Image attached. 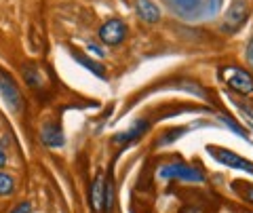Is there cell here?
<instances>
[{
  "instance_id": "cell-2",
  "label": "cell",
  "mask_w": 253,
  "mask_h": 213,
  "mask_svg": "<svg viewBox=\"0 0 253 213\" xmlns=\"http://www.w3.org/2000/svg\"><path fill=\"white\" fill-rule=\"evenodd\" d=\"M158 177L163 179H186V181H205V173L199 167L186 163H171L158 169Z\"/></svg>"
},
{
  "instance_id": "cell-16",
  "label": "cell",
  "mask_w": 253,
  "mask_h": 213,
  "mask_svg": "<svg viewBox=\"0 0 253 213\" xmlns=\"http://www.w3.org/2000/svg\"><path fill=\"white\" fill-rule=\"evenodd\" d=\"M221 121H224V123H226V125H228V127H230V129H232L234 133H239V135H243V137H245V135H247V131H245V129L241 127V125H236V123L232 121V118H230V116H221Z\"/></svg>"
},
{
  "instance_id": "cell-1",
  "label": "cell",
  "mask_w": 253,
  "mask_h": 213,
  "mask_svg": "<svg viewBox=\"0 0 253 213\" xmlns=\"http://www.w3.org/2000/svg\"><path fill=\"white\" fill-rule=\"evenodd\" d=\"M219 78L232 91L241 93V95L253 93V74L249 70H243L239 66H224V68H219Z\"/></svg>"
},
{
  "instance_id": "cell-3",
  "label": "cell",
  "mask_w": 253,
  "mask_h": 213,
  "mask_svg": "<svg viewBox=\"0 0 253 213\" xmlns=\"http://www.w3.org/2000/svg\"><path fill=\"white\" fill-rule=\"evenodd\" d=\"M247 17H249V2L247 0H234L226 13L224 23H221V32H226V34L239 32V30L245 26Z\"/></svg>"
},
{
  "instance_id": "cell-22",
  "label": "cell",
  "mask_w": 253,
  "mask_h": 213,
  "mask_svg": "<svg viewBox=\"0 0 253 213\" xmlns=\"http://www.w3.org/2000/svg\"><path fill=\"white\" fill-rule=\"evenodd\" d=\"M184 213H203V211H201L199 207H186V209H184Z\"/></svg>"
},
{
  "instance_id": "cell-14",
  "label": "cell",
  "mask_w": 253,
  "mask_h": 213,
  "mask_svg": "<svg viewBox=\"0 0 253 213\" xmlns=\"http://www.w3.org/2000/svg\"><path fill=\"white\" fill-rule=\"evenodd\" d=\"M13 190H15V181H13V177H9L6 173H0V196L13 194Z\"/></svg>"
},
{
  "instance_id": "cell-15",
  "label": "cell",
  "mask_w": 253,
  "mask_h": 213,
  "mask_svg": "<svg viewBox=\"0 0 253 213\" xmlns=\"http://www.w3.org/2000/svg\"><path fill=\"white\" fill-rule=\"evenodd\" d=\"M221 4H224V0H207V2H205V6H203V13L209 15V17H213V15L219 13Z\"/></svg>"
},
{
  "instance_id": "cell-8",
  "label": "cell",
  "mask_w": 253,
  "mask_h": 213,
  "mask_svg": "<svg viewBox=\"0 0 253 213\" xmlns=\"http://www.w3.org/2000/svg\"><path fill=\"white\" fill-rule=\"evenodd\" d=\"M135 11L139 15V19L146 21V23L161 21V9H158L152 0H137V2H135Z\"/></svg>"
},
{
  "instance_id": "cell-11",
  "label": "cell",
  "mask_w": 253,
  "mask_h": 213,
  "mask_svg": "<svg viewBox=\"0 0 253 213\" xmlns=\"http://www.w3.org/2000/svg\"><path fill=\"white\" fill-rule=\"evenodd\" d=\"M146 127H148L146 123H139V125H135V127H133L131 131L118 133V135H114V144H129V141L137 139V137H139V133H144V131H146Z\"/></svg>"
},
{
  "instance_id": "cell-9",
  "label": "cell",
  "mask_w": 253,
  "mask_h": 213,
  "mask_svg": "<svg viewBox=\"0 0 253 213\" xmlns=\"http://www.w3.org/2000/svg\"><path fill=\"white\" fill-rule=\"evenodd\" d=\"M41 141L49 148H61L63 146V133L59 127H55V125H46V127H42V131H41Z\"/></svg>"
},
{
  "instance_id": "cell-6",
  "label": "cell",
  "mask_w": 253,
  "mask_h": 213,
  "mask_svg": "<svg viewBox=\"0 0 253 213\" xmlns=\"http://www.w3.org/2000/svg\"><path fill=\"white\" fill-rule=\"evenodd\" d=\"M0 95H2L6 106H9L13 112H17V110L21 108V93L17 89V85H15L11 78L2 76V74H0Z\"/></svg>"
},
{
  "instance_id": "cell-13",
  "label": "cell",
  "mask_w": 253,
  "mask_h": 213,
  "mask_svg": "<svg viewBox=\"0 0 253 213\" xmlns=\"http://www.w3.org/2000/svg\"><path fill=\"white\" fill-rule=\"evenodd\" d=\"M74 59L78 61V64H83L86 70H91L93 74H97L99 78H104V76H106V70H104V66H101V64H97V61H93V59H86L84 55H76V53H74Z\"/></svg>"
},
{
  "instance_id": "cell-7",
  "label": "cell",
  "mask_w": 253,
  "mask_h": 213,
  "mask_svg": "<svg viewBox=\"0 0 253 213\" xmlns=\"http://www.w3.org/2000/svg\"><path fill=\"white\" fill-rule=\"evenodd\" d=\"M167 4L184 19L199 17L203 13V0H167Z\"/></svg>"
},
{
  "instance_id": "cell-5",
  "label": "cell",
  "mask_w": 253,
  "mask_h": 213,
  "mask_svg": "<svg viewBox=\"0 0 253 213\" xmlns=\"http://www.w3.org/2000/svg\"><path fill=\"white\" fill-rule=\"evenodd\" d=\"M126 32H129V30H126V23L125 21H121V19H110V21H106L104 26L99 28V38L106 44L114 46V44H121L125 41Z\"/></svg>"
},
{
  "instance_id": "cell-4",
  "label": "cell",
  "mask_w": 253,
  "mask_h": 213,
  "mask_svg": "<svg viewBox=\"0 0 253 213\" xmlns=\"http://www.w3.org/2000/svg\"><path fill=\"white\" fill-rule=\"evenodd\" d=\"M209 154L213 156L215 161H219L221 165H226L228 169H239V171H247V173H253V163L243 159L232 150H226V148H219V146H209Z\"/></svg>"
},
{
  "instance_id": "cell-10",
  "label": "cell",
  "mask_w": 253,
  "mask_h": 213,
  "mask_svg": "<svg viewBox=\"0 0 253 213\" xmlns=\"http://www.w3.org/2000/svg\"><path fill=\"white\" fill-rule=\"evenodd\" d=\"M104 194H106V181L101 175L95 177L93 181V188H91V203H93V209H101L104 207Z\"/></svg>"
},
{
  "instance_id": "cell-12",
  "label": "cell",
  "mask_w": 253,
  "mask_h": 213,
  "mask_svg": "<svg viewBox=\"0 0 253 213\" xmlns=\"http://www.w3.org/2000/svg\"><path fill=\"white\" fill-rule=\"evenodd\" d=\"M23 76H26V83L32 86V89H41L42 86V74L36 66H28L23 70Z\"/></svg>"
},
{
  "instance_id": "cell-18",
  "label": "cell",
  "mask_w": 253,
  "mask_h": 213,
  "mask_svg": "<svg viewBox=\"0 0 253 213\" xmlns=\"http://www.w3.org/2000/svg\"><path fill=\"white\" fill-rule=\"evenodd\" d=\"M247 59H249V64L253 68V36L249 38V43H247Z\"/></svg>"
},
{
  "instance_id": "cell-20",
  "label": "cell",
  "mask_w": 253,
  "mask_h": 213,
  "mask_svg": "<svg viewBox=\"0 0 253 213\" xmlns=\"http://www.w3.org/2000/svg\"><path fill=\"white\" fill-rule=\"evenodd\" d=\"M4 165H6V152H4V148L0 146V169H2Z\"/></svg>"
},
{
  "instance_id": "cell-21",
  "label": "cell",
  "mask_w": 253,
  "mask_h": 213,
  "mask_svg": "<svg viewBox=\"0 0 253 213\" xmlns=\"http://www.w3.org/2000/svg\"><path fill=\"white\" fill-rule=\"evenodd\" d=\"M247 186H249V188H247V192H245V199H247V201L253 205V186H251V184H247Z\"/></svg>"
},
{
  "instance_id": "cell-19",
  "label": "cell",
  "mask_w": 253,
  "mask_h": 213,
  "mask_svg": "<svg viewBox=\"0 0 253 213\" xmlns=\"http://www.w3.org/2000/svg\"><path fill=\"white\" fill-rule=\"evenodd\" d=\"M89 51L95 53L97 57H104V51H101V46H97V44H89Z\"/></svg>"
},
{
  "instance_id": "cell-17",
  "label": "cell",
  "mask_w": 253,
  "mask_h": 213,
  "mask_svg": "<svg viewBox=\"0 0 253 213\" xmlns=\"http://www.w3.org/2000/svg\"><path fill=\"white\" fill-rule=\"evenodd\" d=\"M30 211H32V203L30 201H21L19 205H15L9 213H30Z\"/></svg>"
}]
</instances>
